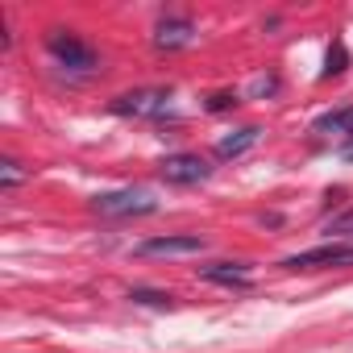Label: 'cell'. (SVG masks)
I'll return each instance as SVG.
<instances>
[{
    "label": "cell",
    "instance_id": "obj_12",
    "mask_svg": "<svg viewBox=\"0 0 353 353\" xmlns=\"http://www.w3.org/2000/svg\"><path fill=\"white\" fill-rule=\"evenodd\" d=\"M129 299L133 303H145V307H174V295L170 291H150V287H133Z\"/></svg>",
    "mask_w": 353,
    "mask_h": 353
},
{
    "label": "cell",
    "instance_id": "obj_14",
    "mask_svg": "<svg viewBox=\"0 0 353 353\" xmlns=\"http://www.w3.org/2000/svg\"><path fill=\"white\" fill-rule=\"evenodd\" d=\"M328 237H353V208L345 212V216H336V221H328V229H324Z\"/></svg>",
    "mask_w": 353,
    "mask_h": 353
},
{
    "label": "cell",
    "instance_id": "obj_7",
    "mask_svg": "<svg viewBox=\"0 0 353 353\" xmlns=\"http://www.w3.org/2000/svg\"><path fill=\"white\" fill-rule=\"evenodd\" d=\"M200 279H204V283H216V287L250 291V287H254V266H250V262H216V266H204Z\"/></svg>",
    "mask_w": 353,
    "mask_h": 353
},
{
    "label": "cell",
    "instance_id": "obj_3",
    "mask_svg": "<svg viewBox=\"0 0 353 353\" xmlns=\"http://www.w3.org/2000/svg\"><path fill=\"white\" fill-rule=\"evenodd\" d=\"M112 112L117 117H166L170 112V96L166 92H154V88L125 92V96L112 100Z\"/></svg>",
    "mask_w": 353,
    "mask_h": 353
},
{
    "label": "cell",
    "instance_id": "obj_11",
    "mask_svg": "<svg viewBox=\"0 0 353 353\" xmlns=\"http://www.w3.org/2000/svg\"><path fill=\"white\" fill-rule=\"evenodd\" d=\"M345 67H349V50H345V42H332L320 75H324V79H332V75H345Z\"/></svg>",
    "mask_w": 353,
    "mask_h": 353
},
{
    "label": "cell",
    "instance_id": "obj_10",
    "mask_svg": "<svg viewBox=\"0 0 353 353\" xmlns=\"http://www.w3.org/2000/svg\"><path fill=\"white\" fill-rule=\"evenodd\" d=\"M316 133H353V108H336V112H324L312 121Z\"/></svg>",
    "mask_w": 353,
    "mask_h": 353
},
{
    "label": "cell",
    "instance_id": "obj_1",
    "mask_svg": "<svg viewBox=\"0 0 353 353\" xmlns=\"http://www.w3.org/2000/svg\"><path fill=\"white\" fill-rule=\"evenodd\" d=\"M46 50L54 54L59 67L67 71H96V50L88 42H79L71 30H50L46 34Z\"/></svg>",
    "mask_w": 353,
    "mask_h": 353
},
{
    "label": "cell",
    "instance_id": "obj_4",
    "mask_svg": "<svg viewBox=\"0 0 353 353\" xmlns=\"http://www.w3.org/2000/svg\"><path fill=\"white\" fill-rule=\"evenodd\" d=\"M212 174V166L200 158V154H170L162 162V179L174 183V188H192V183H204Z\"/></svg>",
    "mask_w": 353,
    "mask_h": 353
},
{
    "label": "cell",
    "instance_id": "obj_16",
    "mask_svg": "<svg viewBox=\"0 0 353 353\" xmlns=\"http://www.w3.org/2000/svg\"><path fill=\"white\" fill-rule=\"evenodd\" d=\"M270 92H279V79H274V75H266V79H254V83H250V96H270Z\"/></svg>",
    "mask_w": 353,
    "mask_h": 353
},
{
    "label": "cell",
    "instance_id": "obj_9",
    "mask_svg": "<svg viewBox=\"0 0 353 353\" xmlns=\"http://www.w3.org/2000/svg\"><path fill=\"white\" fill-rule=\"evenodd\" d=\"M258 137H262V129L258 125H245V129H237V133H229V137L216 141V158H241L245 150L258 145Z\"/></svg>",
    "mask_w": 353,
    "mask_h": 353
},
{
    "label": "cell",
    "instance_id": "obj_17",
    "mask_svg": "<svg viewBox=\"0 0 353 353\" xmlns=\"http://www.w3.org/2000/svg\"><path fill=\"white\" fill-rule=\"evenodd\" d=\"M341 158H349V162H353V137H349V141L341 145Z\"/></svg>",
    "mask_w": 353,
    "mask_h": 353
},
{
    "label": "cell",
    "instance_id": "obj_6",
    "mask_svg": "<svg viewBox=\"0 0 353 353\" xmlns=\"http://www.w3.org/2000/svg\"><path fill=\"white\" fill-rule=\"evenodd\" d=\"M349 262H353V241H349V245L328 241V245H316V250L291 254L283 266H287V270H312V266H349Z\"/></svg>",
    "mask_w": 353,
    "mask_h": 353
},
{
    "label": "cell",
    "instance_id": "obj_13",
    "mask_svg": "<svg viewBox=\"0 0 353 353\" xmlns=\"http://www.w3.org/2000/svg\"><path fill=\"white\" fill-rule=\"evenodd\" d=\"M21 179H26V170H21V162H13V158H9L5 166H0V188H5V192H9V188H17Z\"/></svg>",
    "mask_w": 353,
    "mask_h": 353
},
{
    "label": "cell",
    "instance_id": "obj_8",
    "mask_svg": "<svg viewBox=\"0 0 353 353\" xmlns=\"http://www.w3.org/2000/svg\"><path fill=\"white\" fill-rule=\"evenodd\" d=\"M196 42V26L188 17H162L158 30H154V46L158 50H183Z\"/></svg>",
    "mask_w": 353,
    "mask_h": 353
},
{
    "label": "cell",
    "instance_id": "obj_5",
    "mask_svg": "<svg viewBox=\"0 0 353 353\" xmlns=\"http://www.w3.org/2000/svg\"><path fill=\"white\" fill-rule=\"evenodd\" d=\"M208 241L200 233H174V237H150L137 245V258H183V254H200Z\"/></svg>",
    "mask_w": 353,
    "mask_h": 353
},
{
    "label": "cell",
    "instance_id": "obj_2",
    "mask_svg": "<svg viewBox=\"0 0 353 353\" xmlns=\"http://www.w3.org/2000/svg\"><path fill=\"white\" fill-rule=\"evenodd\" d=\"M96 212L100 216H150V212H158V200L150 196V192H104V196H96Z\"/></svg>",
    "mask_w": 353,
    "mask_h": 353
},
{
    "label": "cell",
    "instance_id": "obj_15",
    "mask_svg": "<svg viewBox=\"0 0 353 353\" xmlns=\"http://www.w3.org/2000/svg\"><path fill=\"white\" fill-rule=\"evenodd\" d=\"M233 104H237V92H212L204 108H208V112H225V108H233Z\"/></svg>",
    "mask_w": 353,
    "mask_h": 353
}]
</instances>
